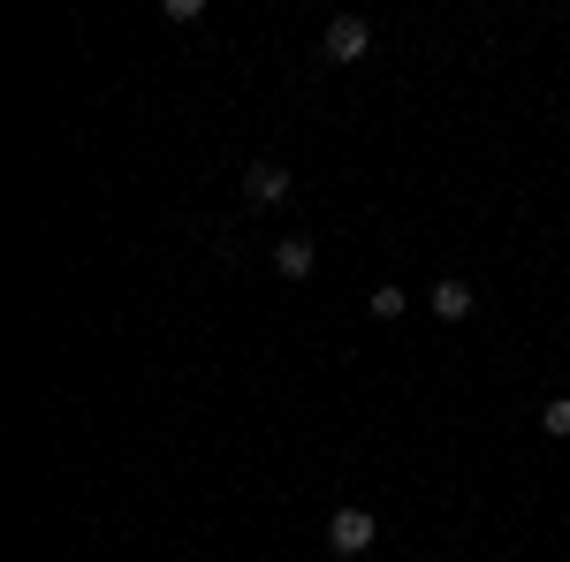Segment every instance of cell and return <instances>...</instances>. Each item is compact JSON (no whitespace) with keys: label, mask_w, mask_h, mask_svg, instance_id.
Returning a JSON list of instances; mask_svg holds the SVG:
<instances>
[{"label":"cell","mask_w":570,"mask_h":562,"mask_svg":"<svg viewBox=\"0 0 570 562\" xmlns=\"http://www.w3.org/2000/svg\"><path fill=\"white\" fill-rule=\"evenodd\" d=\"M312 259H320V252H312V236H282V244H274V274H282V282H305Z\"/></svg>","instance_id":"cell-4"},{"label":"cell","mask_w":570,"mask_h":562,"mask_svg":"<svg viewBox=\"0 0 570 562\" xmlns=\"http://www.w3.org/2000/svg\"><path fill=\"white\" fill-rule=\"evenodd\" d=\"M160 16H168V23H198L206 8H198V0H160Z\"/></svg>","instance_id":"cell-8"},{"label":"cell","mask_w":570,"mask_h":562,"mask_svg":"<svg viewBox=\"0 0 570 562\" xmlns=\"http://www.w3.org/2000/svg\"><path fill=\"white\" fill-rule=\"evenodd\" d=\"M365 312H373V319H403V312H411V297H403L395 282H381V289L365 297Z\"/></svg>","instance_id":"cell-6"},{"label":"cell","mask_w":570,"mask_h":562,"mask_svg":"<svg viewBox=\"0 0 570 562\" xmlns=\"http://www.w3.org/2000/svg\"><path fill=\"white\" fill-rule=\"evenodd\" d=\"M540 433H548V441H570V395H548V411H540Z\"/></svg>","instance_id":"cell-7"},{"label":"cell","mask_w":570,"mask_h":562,"mask_svg":"<svg viewBox=\"0 0 570 562\" xmlns=\"http://www.w3.org/2000/svg\"><path fill=\"white\" fill-rule=\"evenodd\" d=\"M297 183H289V168H274V160H259V168H244V198L252 206H282Z\"/></svg>","instance_id":"cell-3"},{"label":"cell","mask_w":570,"mask_h":562,"mask_svg":"<svg viewBox=\"0 0 570 562\" xmlns=\"http://www.w3.org/2000/svg\"><path fill=\"white\" fill-rule=\"evenodd\" d=\"M365 46H373V23L365 16H335L327 23V61H365Z\"/></svg>","instance_id":"cell-2"},{"label":"cell","mask_w":570,"mask_h":562,"mask_svg":"<svg viewBox=\"0 0 570 562\" xmlns=\"http://www.w3.org/2000/svg\"><path fill=\"white\" fill-rule=\"evenodd\" d=\"M426 312H434V319H449V327H456V319H472V289H464V282H456V274H449V282H434V297H426Z\"/></svg>","instance_id":"cell-5"},{"label":"cell","mask_w":570,"mask_h":562,"mask_svg":"<svg viewBox=\"0 0 570 562\" xmlns=\"http://www.w3.org/2000/svg\"><path fill=\"white\" fill-rule=\"evenodd\" d=\"M373 540H381L373 510H335V517H327V548H335V555H365Z\"/></svg>","instance_id":"cell-1"}]
</instances>
